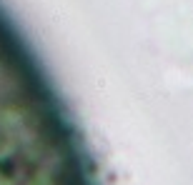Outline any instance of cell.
Returning <instances> with one entry per match:
<instances>
[{
	"label": "cell",
	"instance_id": "cell-1",
	"mask_svg": "<svg viewBox=\"0 0 193 185\" xmlns=\"http://www.w3.org/2000/svg\"><path fill=\"white\" fill-rule=\"evenodd\" d=\"M0 185H103L70 105L3 0Z\"/></svg>",
	"mask_w": 193,
	"mask_h": 185
}]
</instances>
